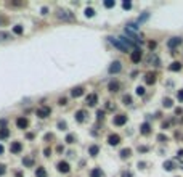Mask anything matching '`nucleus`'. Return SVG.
Listing matches in <instances>:
<instances>
[{
    "mask_svg": "<svg viewBox=\"0 0 183 177\" xmlns=\"http://www.w3.org/2000/svg\"><path fill=\"white\" fill-rule=\"evenodd\" d=\"M108 39H109V42L113 44L114 47H117V49L122 50V52H127V50H128V47L125 45V44L121 40V39H116V37H108Z\"/></svg>",
    "mask_w": 183,
    "mask_h": 177,
    "instance_id": "f257e3e1",
    "label": "nucleus"
},
{
    "mask_svg": "<svg viewBox=\"0 0 183 177\" xmlns=\"http://www.w3.org/2000/svg\"><path fill=\"white\" fill-rule=\"evenodd\" d=\"M182 37H172V39H169V42H167V47H169V49H175V47H178L180 44H182Z\"/></svg>",
    "mask_w": 183,
    "mask_h": 177,
    "instance_id": "f03ea898",
    "label": "nucleus"
},
{
    "mask_svg": "<svg viewBox=\"0 0 183 177\" xmlns=\"http://www.w3.org/2000/svg\"><path fill=\"white\" fill-rule=\"evenodd\" d=\"M50 113H52V110H50L48 106H42V108H39L37 110V116L39 118H47V116H50Z\"/></svg>",
    "mask_w": 183,
    "mask_h": 177,
    "instance_id": "7ed1b4c3",
    "label": "nucleus"
},
{
    "mask_svg": "<svg viewBox=\"0 0 183 177\" xmlns=\"http://www.w3.org/2000/svg\"><path fill=\"white\" fill-rule=\"evenodd\" d=\"M142 50H138V49H135L133 50V52H132V55H130V60H132V61H133V63H140V61H142Z\"/></svg>",
    "mask_w": 183,
    "mask_h": 177,
    "instance_id": "20e7f679",
    "label": "nucleus"
},
{
    "mask_svg": "<svg viewBox=\"0 0 183 177\" xmlns=\"http://www.w3.org/2000/svg\"><path fill=\"white\" fill-rule=\"evenodd\" d=\"M121 69H122V65H121L119 61L111 63V66H109V73H111V74H117V73H121Z\"/></svg>",
    "mask_w": 183,
    "mask_h": 177,
    "instance_id": "39448f33",
    "label": "nucleus"
},
{
    "mask_svg": "<svg viewBox=\"0 0 183 177\" xmlns=\"http://www.w3.org/2000/svg\"><path fill=\"white\" fill-rule=\"evenodd\" d=\"M113 122H114L116 126H124L125 122H127V116H125V115H117V116H114Z\"/></svg>",
    "mask_w": 183,
    "mask_h": 177,
    "instance_id": "423d86ee",
    "label": "nucleus"
},
{
    "mask_svg": "<svg viewBox=\"0 0 183 177\" xmlns=\"http://www.w3.org/2000/svg\"><path fill=\"white\" fill-rule=\"evenodd\" d=\"M108 143H109V145H113V146L119 145V143H121V137H119L117 134H111V135L108 137Z\"/></svg>",
    "mask_w": 183,
    "mask_h": 177,
    "instance_id": "0eeeda50",
    "label": "nucleus"
},
{
    "mask_svg": "<svg viewBox=\"0 0 183 177\" xmlns=\"http://www.w3.org/2000/svg\"><path fill=\"white\" fill-rule=\"evenodd\" d=\"M58 18L59 19H73V13H69L68 10H58Z\"/></svg>",
    "mask_w": 183,
    "mask_h": 177,
    "instance_id": "6e6552de",
    "label": "nucleus"
},
{
    "mask_svg": "<svg viewBox=\"0 0 183 177\" xmlns=\"http://www.w3.org/2000/svg\"><path fill=\"white\" fill-rule=\"evenodd\" d=\"M69 169H71V167H69V164L66 163V161H59V163H58V171H59V172L68 174V172H69Z\"/></svg>",
    "mask_w": 183,
    "mask_h": 177,
    "instance_id": "1a4fd4ad",
    "label": "nucleus"
},
{
    "mask_svg": "<svg viewBox=\"0 0 183 177\" xmlns=\"http://www.w3.org/2000/svg\"><path fill=\"white\" fill-rule=\"evenodd\" d=\"M97 103H98V95L97 94H90L88 97H87V105H88V106H95Z\"/></svg>",
    "mask_w": 183,
    "mask_h": 177,
    "instance_id": "9d476101",
    "label": "nucleus"
},
{
    "mask_svg": "<svg viewBox=\"0 0 183 177\" xmlns=\"http://www.w3.org/2000/svg\"><path fill=\"white\" fill-rule=\"evenodd\" d=\"M16 126H18L19 129H26V127L29 126V121H28L26 118H18V119H16Z\"/></svg>",
    "mask_w": 183,
    "mask_h": 177,
    "instance_id": "9b49d317",
    "label": "nucleus"
},
{
    "mask_svg": "<svg viewBox=\"0 0 183 177\" xmlns=\"http://www.w3.org/2000/svg\"><path fill=\"white\" fill-rule=\"evenodd\" d=\"M145 82L148 84V85H153V84L156 82V74L154 73H148L145 76Z\"/></svg>",
    "mask_w": 183,
    "mask_h": 177,
    "instance_id": "f8f14e48",
    "label": "nucleus"
},
{
    "mask_svg": "<svg viewBox=\"0 0 183 177\" xmlns=\"http://www.w3.org/2000/svg\"><path fill=\"white\" fill-rule=\"evenodd\" d=\"M21 150H23V145H21V142H13L10 146V151L11 153H19Z\"/></svg>",
    "mask_w": 183,
    "mask_h": 177,
    "instance_id": "ddd939ff",
    "label": "nucleus"
},
{
    "mask_svg": "<svg viewBox=\"0 0 183 177\" xmlns=\"http://www.w3.org/2000/svg\"><path fill=\"white\" fill-rule=\"evenodd\" d=\"M140 132H142L143 135H148V134H151V126H149L148 122L142 124V127H140Z\"/></svg>",
    "mask_w": 183,
    "mask_h": 177,
    "instance_id": "4468645a",
    "label": "nucleus"
},
{
    "mask_svg": "<svg viewBox=\"0 0 183 177\" xmlns=\"http://www.w3.org/2000/svg\"><path fill=\"white\" fill-rule=\"evenodd\" d=\"M85 116H87V113L84 111V110H79V111L76 113V121L84 122V121H85Z\"/></svg>",
    "mask_w": 183,
    "mask_h": 177,
    "instance_id": "2eb2a0df",
    "label": "nucleus"
},
{
    "mask_svg": "<svg viewBox=\"0 0 183 177\" xmlns=\"http://www.w3.org/2000/svg\"><path fill=\"white\" fill-rule=\"evenodd\" d=\"M84 94V89L82 87H74L73 90H71V95H73L74 98H77V97H80V95Z\"/></svg>",
    "mask_w": 183,
    "mask_h": 177,
    "instance_id": "dca6fc26",
    "label": "nucleus"
},
{
    "mask_svg": "<svg viewBox=\"0 0 183 177\" xmlns=\"http://www.w3.org/2000/svg\"><path fill=\"white\" fill-rule=\"evenodd\" d=\"M119 155H121L122 160H127V158L132 155V150L130 148H124V150H121V153H119Z\"/></svg>",
    "mask_w": 183,
    "mask_h": 177,
    "instance_id": "f3484780",
    "label": "nucleus"
},
{
    "mask_svg": "<svg viewBox=\"0 0 183 177\" xmlns=\"http://www.w3.org/2000/svg\"><path fill=\"white\" fill-rule=\"evenodd\" d=\"M169 69H170V71H175V73H177V71L182 69V63H180V61H173L172 65L169 66Z\"/></svg>",
    "mask_w": 183,
    "mask_h": 177,
    "instance_id": "a211bd4d",
    "label": "nucleus"
},
{
    "mask_svg": "<svg viewBox=\"0 0 183 177\" xmlns=\"http://www.w3.org/2000/svg\"><path fill=\"white\" fill-rule=\"evenodd\" d=\"M108 89H109V92H117V90H119V82H116V81H113V82H109V85H108Z\"/></svg>",
    "mask_w": 183,
    "mask_h": 177,
    "instance_id": "6ab92c4d",
    "label": "nucleus"
},
{
    "mask_svg": "<svg viewBox=\"0 0 183 177\" xmlns=\"http://www.w3.org/2000/svg\"><path fill=\"white\" fill-rule=\"evenodd\" d=\"M162 105H164V108H172V106H173V101H172V98L166 97V98L162 100Z\"/></svg>",
    "mask_w": 183,
    "mask_h": 177,
    "instance_id": "aec40b11",
    "label": "nucleus"
},
{
    "mask_svg": "<svg viewBox=\"0 0 183 177\" xmlns=\"http://www.w3.org/2000/svg\"><path fill=\"white\" fill-rule=\"evenodd\" d=\"M8 135H10V129H7V127L0 129V139H7Z\"/></svg>",
    "mask_w": 183,
    "mask_h": 177,
    "instance_id": "412c9836",
    "label": "nucleus"
},
{
    "mask_svg": "<svg viewBox=\"0 0 183 177\" xmlns=\"http://www.w3.org/2000/svg\"><path fill=\"white\" fill-rule=\"evenodd\" d=\"M35 176H37V177H47V171H45L44 167H37V171H35Z\"/></svg>",
    "mask_w": 183,
    "mask_h": 177,
    "instance_id": "4be33fe9",
    "label": "nucleus"
},
{
    "mask_svg": "<svg viewBox=\"0 0 183 177\" xmlns=\"http://www.w3.org/2000/svg\"><path fill=\"white\" fill-rule=\"evenodd\" d=\"M90 176H92V177H101V176H103V172H101L100 167H95V169L90 172Z\"/></svg>",
    "mask_w": 183,
    "mask_h": 177,
    "instance_id": "5701e85b",
    "label": "nucleus"
},
{
    "mask_svg": "<svg viewBox=\"0 0 183 177\" xmlns=\"http://www.w3.org/2000/svg\"><path fill=\"white\" fill-rule=\"evenodd\" d=\"M98 151H100V148H98L97 145H92V146H90V150H88V153L92 155V156H97Z\"/></svg>",
    "mask_w": 183,
    "mask_h": 177,
    "instance_id": "b1692460",
    "label": "nucleus"
},
{
    "mask_svg": "<svg viewBox=\"0 0 183 177\" xmlns=\"http://www.w3.org/2000/svg\"><path fill=\"white\" fill-rule=\"evenodd\" d=\"M164 169L166 171H172V169H175V164H173L172 161H166V163H164Z\"/></svg>",
    "mask_w": 183,
    "mask_h": 177,
    "instance_id": "393cba45",
    "label": "nucleus"
},
{
    "mask_svg": "<svg viewBox=\"0 0 183 177\" xmlns=\"http://www.w3.org/2000/svg\"><path fill=\"white\" fill-rule=\"evenodd\" d=\"M85 16L87 18H93L95 16V10H93V8H87V10H85Z\"/></svg>",
    "mask_w": 183,
    "mask_h": 177,
    "instance_id": "a878e982",
    "label": "nucleus"
},
{
    "mask_svg": "<svg viewBox=\"0 0 183 177\" xmlns=\"http://www.w3.org/2000/svg\"><path fill=\"white\" fill-rule=\"evenodd\" d=\"M23 31H24V29H23V26H19V24H18V26H15V28H13V32H15V34H18V35H19V34H23Z\"/></svg>",
    "mask_w": 183,
    "mask_h": 177,
    "instance_id": "bb28decb",
    "label": "nucleus"
},
{
    "mask_svg": "<svg viewBox=\"0 0 183 177\" xmlns=\"http://www.w3.org/2000/svg\"><path fill=\"white\" fill-rule=\"evenodd\" d=\"M122 8H124V10H130V8H132V2H128V0H125L124 3H122Z\"/></svg>",
    "mask_w": 183,
    "mask_h": 177,
    "instance_id": "cd10ccee",
    "label": "nucleus"
},
{
    "mask_svg": "<svg viewBox=\"0 0 183 177\" xmlns=\"http://www.w3.org/2000/svg\"><path fill=\"white\" fill-rule=\"evenodd\" d=\"M11 35L8 34V32H0V40H7V39H10Z\"/></svg>",
    "mask_w": 183,
    "mask_h": 177,
    "instance_id": "c85d7f7f",
    "label": "nucleus"
},
{
    "mask_svg": "<svg viewBox=\"0 0 183 177\" xmlns=\"http://www.w3.org/2000/svg\"><path fill=\"white\" fill-rule=\"evenodd\" d=\"M122 100H124L125 105H132V97H130V95H124V98H122Z\"/></svg>",
    "mask_w": 183,
    "mask_h": 177,
    "instance_id": "c756f323",
    "label": "nucleus"
},
{
    "mask_svg": "<svg viewBox=\"0 0 183 177\" xmlns=\"http://www.w3.org/2000/svg\"><path fill=\"white\" fill-rule=\"evenodd\" d=\"M114 5H116V3H114V0H106V2H104V7H106V8H113Z\"/></svg>",
    "mask_w": 183,
    "mask_h": 177,
    "instance_id": "7c9ffc66",
    "label": "nucleus"
},
{
    "mask_svg": "<svg viewBox=\"0 0 183 177\" xmlns=\"http://www.w3.org/2000/svg\"><path fill=\"white\" fill-rule=\"evenodd\" d=\"M137 95H140V97H142V95H145V87H137Z\"/></svg>",
    "mask_w": 183,
    "mask_h": 177,
    "instance_id": "2f4dec72",
    "label": "nucleus"
},
{
    "mask_svg": "<svg viewBox=\"0 0 183 177\" xmlns=\"http://www.w3.org/2000/svg\"><path fill=\"white\" fill-rule=\"evenodd\" d=\"M74 140H76V137H74L73 134H69V135L66 137V142H68V143H74Z\"/></svg>",
    "mask_w": 183,
    "mask_h": 177,
    "instance_id": "473e14b6",
    "label": "nucleus"
},
{
    "mask_svg": "<svg viewBox=\"0 0 183 177\" xmlns=\"http://www.w3.org/2000/svg\"><path fill=\"white\" fill-rule=\"evenodd\" d=\"M23 163H24L26 166H32V163H34V161H32V158H24V160H23Z\"/></svg>",
    "mask_w": 183,
    "mask_h": 177,
    "instance_id": "72a5a7b5",
    "label": "nucleus"
},
{
    "mask_svg": "<svg viewBox=\"0 0 183 177\" xmlns=\"http://www.w3.org/2000/svg\"><path fill=\"white\" fill-rule=\"evenodd\" d=\"M5 172H7V169H5V166H3V164H0V176H3Z\"/></svg>",
    "mask_w": 183,
    "mask_h": 177,
    "instance_id": "f704fd0d",
    "label": "nucleus"
},
{
    "mask_svg": "<svg viewBox=\"0 0 183 177\" xmlns=\"http://www.w3.org/2000/svg\"><path fill=\"white\" fill-rule=\"evenodd\" d=\"M97 118H98V119H103V118H104V113L101 111V110H100V111L97 113Z\"/></svg>",
    "mask_w": 183,
    "mask_h": 177,
    "instance_id": "c9c22d12",
    "label": "nucleus"
},
{
    "mask_svg": "<svg viewBox=\"0 0 183 177\" xmlns=\"http://www.w3.org/2000/svg\"><path fill=\"white\" fill-rule=\"evenodd\" d=\"M148 45H149V49H151V50H154V49H156V42H154V40H151V42L148 44Z\"/></svg>",
    "mask_w": 183,
    "mask_h": 177,
    "instance_id": "e433bc0d",
    "label": "nucleus"
},
{
    "mask_svg": "<svg viewBox=\"0 0 183 177\" xmlns=\"http://www.w3.org/2000/svg\"><path fill=\"white\" fill-rule=\"evenodd\" d=\"M44 153H45V156H50V155H52V150H50V148H45Z\"/></svg>",
    "mask_w": 183,
    "mask_h": 177,
    "instance_id": "4c0bfd02",
    "label": "nucleus"
},
{
    "mask_svg": "<svg viewBox=\"0 0 183 177\" xmlns=\"http://www.w3.org/2000/svg\"><path fill=\"white\" fill-rule=\"evenodd\" d=\"M148 18H149V15H148V13H146V15H142V18H140L138 21H145V19H148Z\"/></svg>",
    "mask_w": 183,
    "mask_h": 177,
    "instance_id": "58836bf2",
    "label": "nucleus"
},
{
    "mask_svg": "<svg viewBox=\"0 0 183 177\" xmlns=\"http://www.w3.org/2000/svg\"><path fill=\"white\" fill-rule=\"evenodd\" d=\"M138 151H142V153L148 151V146H140V148H138Z\"/></svg>",
    "mask_w": 183,
    "mask_h": 177,
    "instance_id": "ea45409f",
    "label": "nucleus"
},
{
    "mask_svg": "<svg viewBox=\"0 0 183 177\" xmlns=\"http://www.w3.org/2000/svg\"><path fill=\"white\" fill-rule=\"evenodd\" d=\"M178 100L183 101V90H178Z\"/></svg>",
    "mask_w": 183,
    "mask_h": 177,
    "instance_id": "a19ab883",
    "label": "nucleus"
},
{
    "mask_svg": "<svg viewBox=\"0 0 183 177\" xmlns=\"http://www.w3.org/2000/svg\"><path fill=\"white\" fill-rule=\"evenodd\" d=\"M58 127L59 129H66V122H58Z\"/></svg>",
    "mask_w": 183,
    "mask_h": 177,
    "instance_id": "79ce46f5",
    "label": "nucleus"
},
{
    "mask_svg": "<svg viewBox=\"0 0 183 177\" xmlns=\"http://www.w3.org/2000/svg\"><path fill=\"white\" fill-rule=\"evenodd\" d=\"M68 103V100H66V98H59V105H66Z\"/></svg>",
    "mask_w": 183,
    "mask_h": 177,
    "instance_id": "37998d69",
    "label": "nucleus"
},
{
    "mask_svg": "<svg viewBox=\"0 0 183 177\" xmlns=\"http://www.w3.org/2000/svg\"><path fill=\"white\" fill-rule=\"evenodd\" d=\"M157 140H167V137H166V135H162V134H161V135H157Z\"/></svg>",
    "mask_w": 183,
    "mask_h": 177,
    "instance_id": "c03bdc74",
    "label": "nucleus"
},
{
    "mask_svg": "<svg viewBox=\"0 0 183 177\" xmlns=\"http://www.w3.org/2000/svg\"><path fill=\"white\" fill-rule=\"evenodd\" d=\"M26 137H28V139L31 140V139H34V134H31V132H29V134H26Z\"/></svg>",
    "mask_w": 183,
    "mask_h": 177,
    "instance_id": "a18cd8bd",
    "label": "nucleus"
},
{
    "mask_svg": "<svg viewBox=\"0 0 183 177\" xmlns=\"http://www.w3.org/2000/svg\"><path fill=\"white\" fill-rule=\"evenodd\" d=\"M177 156H178V158H183V150H180V151H178V155H177Z\"/></svg>",
    "mask_w": 183,
    "mask_h": 177,
    "instance_id": "49530a36",
    "label": "nucleus"
},
{
    "mask_svg": "<svg viewBox=\"0 0 183 177\" xmlns=\"http://www.w3.org/2000/svg\"><path fill=\"white\" fill-rule=\"evenodd\" d=\"M3 153V145H0V155Z\"/></svg>",
    "mask_w": 183,
    "mask_h": 177,
    "instance_id": "de8ad7c7",
    "label": "nucleus"
}]
</instances>
